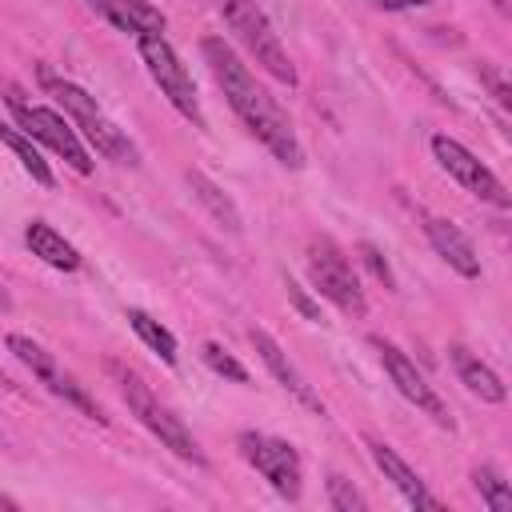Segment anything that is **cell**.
Returning <instances> with one entry per match:
<instances>
[{"label":"cell","mask_w":512,"mask_h":512,"mask_svg":"<svg viewBox=\"0 0 512 512\" xmlns=\"http://www.w3.org/2000/svg\"><path fill=\"white\" fill-rule=\"evenodd\" d=\"M448 360H452V372H456V380L472 392V396H480L484 404H504V396H508V388L500 384V376L476 356V352H468L464 344H452L448 348Z\"/></svg>","instance_id":"cell-16"},{"label":"cell","mask_w":512,"mask_h":512,"mask_svg":"<svg viewBox=\"0 0 512 512\" xmlns=\"http://www.w3.org/2000/svg\"><path fill=\"white\" fill-rule=\"evenodd\" d=\"M40 80H44V88L56 96V104L64 108V116L72 120V128L96 148V156H104V160H112V164H120V168H136V164H140V148H136L132 136L96 104L92 92H84V88L72 84V80H60V76H52V72H44Z\"/></svg>","instance_id":"cell-2"},{"label":"cell","mask_w":512,"mask_h":512,"mask_svg":"<svg viewBox=\"0 0 512 512\" xmlns=\"http://www.w3.org/2000/svg\"><path fill=\"white\" fill-rule=\"evenodd\" d=\"M140 48V60L148 68V76L156 80L160 96L192 124V128H204V112H200V96H196V84L184 68V60L176 56V48L168 44V36H140L136 40Z\"/></svg>","instance_id":"cell-7"},{"label":"cell","mask_w":512,"mask_h":512,"mask_svg":"<svg viewBox=\"0 0 512 512\" xmlns=\"http://www.w3.org/2000/svg\"><path fill=\"white\" fill-rule=\"evenodd\" d=\"M424 236H428V244L436 248V256H440L452 272H460L464 280H476V276H480V256H476L472 240H468L452 220H444V216H424Z\"/></svg>","instance_id":"cell-14"},{"label":"cell","mask_w":512,"mask_h":512,"mask_svg":"<svg viewBox=\"0 0 512 512\" xmlns=\"http://www.w3.org/2000/svg\"><path fill=\"white\" fill-rule=\"evenodd\" d=\"M248 340H252V348L260 352L264 368H268V372H272V376L284 384V392H292V396H296L304 408H312V412H320V416H324V400H320V396L312 392V384H308V380L296 372V364L284 356V348H280V344H276V340H272L264 328H248Z\"/></svg>","instance_id":"cell-15"},{"label":"cell","mask_w":512,"mask_h":512,"mask_svg":"<svg viewBox=\"0 0 512 512\" xmlns=\"http://www.w3.org/2000/svg\"><path fill=\"white\" fill-rule=\"evenodd\" d=\"M372 348H376V356H380L388 380L396 384V392H400L408 404H416L424 416H432L440 428H452V412H448V404L436 396V388L424 380V372H420L392 340H384V336H372Z\"/></svg>","instance_id":"cell-11"},{"label":"cell","mask_w":512,"mask_h":512,"mask_svg":"<svg viewBox=\"0 0 512 512\" xmlns=\"http://www.w3.org/2000/svg\"><path fill=\"white\" fill-rule=\"evenodd\" d=\"M108 376L116 380V388H120L128 412H132L168 452H176V456L188 460V464H204V452H200L196 436H192V432L184 428V420L148 388V380H144L136 368H128V364H120V360H108Z\"/></svg>","instance_id":"cell-3"},{"label":"cell","mask_w":512,"mask_h":512,"mask_svg":"<svg viewBox=\"0 0 512 512\" xmlns=\"http://www.w3.org/2000/svg\"><path fill=\"white\" fill-rule=\"evenodd\" d=\"M200 356H204V364L216 372V376H224V380H236V384H248V368L224 348V344H216V340H208L204 348H200Z\"/></svg>","instance_id":"cell-22"},{"label":"cell","mask_w":512,"mask_h":512,"mask_svg":"<svg viewBox=\"0 0 512 512\" xmlns=\"http://www.w3.org/2000/svg\"><path fill=\"white\" fill-rule=\"evenodd\" d=\"M328 508H336V512H364L368 500L352 488V480H344L340 472H332L328 476Z\"/></svg>","instance_id":"cell-23"},{"label":"cell","mask_w":512,"mask_h":512,"mask_svg":"<svg viewBox=\"0 0 512 512\" xmlns=\"http://www.w3.org/2000/svg\"><path fill=\"white\" fill-rule=\"evenodd\" d=\"M480 80L492 88V96H496V104L500 108H512V92H508V84H504V76L492 68V64H480Z\"/></svg>","instance_id":"cell-26"},{"label":"cell","mask_w":512,"mask_h":512,"mask_svg":"<svg viewBox=\"0 0 512 512\" xmlns=\"http://www.w3.org/2000/svg\"><path fill=\"white\" fill-rule=\"evenodd\" d=\"M304 260H308V280H312V288H316L332 308H340L348 320H360V316L368 312L360 276L352 272V260L340 252L336 240H328V236H312Z\"/></svg>","instance_id":"cell-5"},{"label":"cell","mask_w":512,"mask_h":512,"mask_svg":"<svg viewBox=\"0 0 512 512\" xmlns=\"http://www.w3.org/2000/svg\"><path fill=\"white\" fill-rule=\"evenodd\" d=\"M200 56H204L212 80L220 84L228 108L240 116V124H244L284 168H300V164H304V148H300V136H296L288 112L256 84L252 68L236 56V48L224 44L220 36H204V40H200Z\"/></svg>","instance_id":"cell-1"},{"label":"cell","mask_w":512,"mask_h":512,"mask_svg":"<svg viewBox=\"0 0 512 512\" xmlns=\"http://www.w3.org/2000/svg\"><path fill=\"white\" fill-rule=\"evenodd\" d=\"M12 308V300H8V292H4V284H0V312H8Z\"/></svg>","instance_id":"cell-28"},{"label":"cell","mask_w":512,"mask_h":512,"mask_svg":"<svg viewBox=\"0 0 512 512\" xmlns=\"http://www.w3.org/2000/svg\"><path fill=\"white\" fill-rule=\"evenodd\" d=\"M0 144L20 160V168L36 180V184H44V188H52L56 184V176H52V168H48V160L40 156V148L32 144V136H24L16 124H8V120H0Z\"/></svg>","instance_id":"cell-18"},{"label":"cell","mask_w":512,"mask_h":512,"mask_svg":"<svg viewBox=\"0 0 512 512\" xmlns=\"http://www.w3.org/2000/svg\"><path fill=\"white\" fill-rule=\"evenodd\" d=\"M284 288H288V300L296 304V312H300L304 320H312V324H320V308L312 304V296H308V292H304V288H300V284H296L292 276H284Z\"/></svg>","instance_id":"cell-25"},{"label":"cell","mask_w":512,"mask_h":512,"mask_svg":"<svg viewBox=\"0 0 512 512\" xmlns=\"http://www.w3.org/2000/svg\"><path fill=\"white\" fill-rule=\"evenodd\" d=\"M236 448L240 456L272 484L276 496L284 500H300V488H304V468H300V452L280 440V436H268V432H240L236 436Z\"/></svg>","instance_id":"cell-9"},{"label":"cell","mask_w":512,"mask_h":512,"mask_svg":"<svg viewBox=\"0 0 512 512\" xmlns=\"http://www.w3.org/2000/svg\"><path fill=\"white\" fill-rule=\"evenodd\" d=\"M128 324H132V332H136L164 364H176V336H172L156 316H148L144 308H128Z\"/></svg>","instance_id":"cell-20"},{"label":"cell","mask_w":512,"mask_h":512,"mask_svg":"<svg viewBox=\"0 0 512 512\" xmlns=\"http://www.w3.org/2000/svg\"><path fill=\"white\" fill-rule=\"evenodd\" d=\"M88 8L108 20L116 32H128V36H164L168 28V16L152 4V0H88Z\"/></svg>","instance_id":"cell-13"},{"label":"cell","mask_w":512,"mask_h":512,"mask_svg":"<svg viewBox=\"0 0 512 512\" xmlns=\"http://www.w3.org/2000/svg\"><path fill=\"white\" fill-rule=\"evenodd\" d=\"M380 8H388V12H404V8H424V4H432V0H376Z\"/></svg>","instance_id":"cell-27"},{"label":"cell","mask_w":512,"mask_h":512,"mask_svg":"<svg viewBox=\"0 0 512 512\" xmlns=\"http://www.w3.org/2000/svg\"><path fill=\"white\" fill-rule=\"evenodd\" d=\"M220 16H224V28L232 32V40L248 52V60H256L272 80H280L288 88L300 80L280 32L272 28L268 12L256 0H220Z\"/></svg>","instance_id":"cell-4"},{"label":"cell","mask_w":512,"mask_h":512,"mask_svg":"<svg viewBox=\"0 0 512 512\" xmlns=\"http://www.w3.org/2000/svg\"><path fill=\"white\" fill-rule=\"evenodd\" d=\"M188 184H192V196L208 208V216L220 224V228H228V232H240L244 228V220H240V208L224 196V188L220 184H212L204 172H188Z\"/></svg>","instance_id":"cell-19"},{"label":"cell","mask_w":512,"mask_h":512,"mask_svg":"<svg viewBox=\"0 0 512 512\" xmlns=\"http://www.w3.org/2000/svg\"><path fill=\"white\" fill-rule=\"evenodd\" d=\"M4 344H8V352H12V356H16V360H20V364H24V368H28V372H32V376H36V380H40V384L52 392V396H60L64 404L80 408L88 420H96V424H108L104 408H100V404L88 396V388H84V384H80L72 372H64V368L56 364V356H52V352H44V348H40L32 336H20V332H12Z\"/></svg>","instance_id":"cell-8"},{"label":"cell","mask_w":512,"mask_h":512,"mask_svg":"<svg viewBox=\"0 0 512 512\" xmlns=\"http://www.w3.org/2000/svg\"><path fill=\"white\" fill-rule=\"evenodd\" d=\"M368 456H372V464L384 472V480H388L412 508H428V512H440V508H444L440 496L428 492V484L420 480V472H416L392 444H384V440H368Z\"/></svg>","instance_id":"cell-12"},{"label":"cell","mask_w":512,"mask_h":512,"mask_svg":"<svg viewBox=\"0 0 512 512\" xmlns=\"http://www.w3.org/2000/svg\"><path fill=\"white\" fill-rule=\"evenodd\" d=\"M8 108H12V116H16V128H20L24 136H32L36 144L52 148L76 176H88V172H92V156H88V148L80 144V132L72 128V120H68L64 112L44 108V104H24L20 96H8Z\"/></svg>","instance_id":"cell-6"},{"label":"cell","mask_w":512,"mask_h":512,"mask_svg":"<svg viewBox=\"0 0 512 512\" xmlns=\"http://www.w3.org/2000/svg\"><path fill=\"white\" fill-rule=\"evenodd\" d=\"M356 252H360V260H364V268L384 284V288H396V276H392V268H388V260H384V252L376 248V244H356Z\"/></svg>","instance_id":"cell-24"},{"label":"cell","mask_w":512,"mask_h":512,"mask_svg":"<svg viewBox=\"0 0 512 512\" xmlns=\"http://www.w3.org/2000/svg\"><path fill=\"white\" fill-rule=\"evenodd\" d=\"M24 244H28L32 256H40V260H44L48 268H56V272H76V268H80L76 244L64 240L48 220H28V224H24Z\"/></svg>","instance_id":"cell-17"},{"label":"cell","mask_w":512,"mask_h":512,"mask_svg":"<svg viewBox=\"0 0 512 512\" xmlns=\"http://www.w3.org/2000/svg\"><path fill=\"white\" fill-rule=\"evenodd\" d=\"M432 156H436V164H440L464 192H472L476 200H484V204H492V208H500V212L512 208V196H508L504 180H500L476 152H468L456 136L436 132V136H432Z\"/></svg>","instance_id":"cell-10"},{"label":"cell","mask_w":512,"mask_h":512,"mask_svg":"<svg viewBox=\"0 0 512 512\" xmlns=\"http://www.w3.org/2000/svg\"><path fill=\"white\" fill-rule=\"evenodd\" d=\"M472 484L480 492V500L492 508V512H512V484L492 468V464H480L472 472Z\"/></svg>","instance_id":"cell-21"}]
</instances>
